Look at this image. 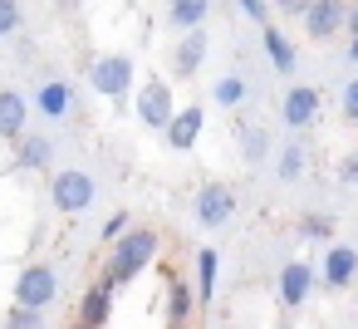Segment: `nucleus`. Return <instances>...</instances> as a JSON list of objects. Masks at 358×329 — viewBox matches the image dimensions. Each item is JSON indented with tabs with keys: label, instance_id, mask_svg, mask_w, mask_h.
Wrapping results in <instances>:
<instances>
[{
	"label": "nucleus",
	"instance_id": "1",
	"mask_svg": "<svg viewBox=\"0 0 358 329\" xmlns=\"http://www.w3.org/2000/svg\"><path fill=\"white\" fill-rule=\"evenodd\" d=\"M157 251H162V236H157L152 226H133V231L113 246V260L103 265V285H108V290H118V285L138 280V275L157 260Z\"/></svg>",
	"mask_w": 358,
	"mask_h": 329
},
{
	"label": "nucleus",
	"instance_id": "14",
	"mask_svg": "<svg viewBox=\"0 0 358 329\" xmlns=\"http://www.w3.org/2000/svg\"><path fill=\"white\" fill-rule=\"evenodd\" d=\"M25 118H30V104H25V94H15V89H0V138H25Z\"/></svg>",
	"mask_w": 358,
	"mask_h": 329
},
{
	"label": "nucleus",
	"instance_id": "5",
	"mask_svg": "<svg viewBox=\"0 0 358 329\" xmlns=\"http://www.w3.org/2000/svg\"><path fill=\"white\" fill-rule=\"evenodd\" d=\"M55 295H59V280H55V270L50 265H25L20 275H15V304L20 309H40L45 314V304H55Z\"/></svg>",
	"mask_w": 358,
	"mask_h": 329
},
{
	"label": "nucleus",
	"instance_id": "24",
	"mask_svg": "<svg viewBox=\"0 0 358 329\" xmlns=\"http://www.w3.org/2000/svg\"><path fill=\"white\" fill-rule=\"evenodd\" d=\"M270 148H275V143H270V133H265V128H245V133H241V158H245L250 167H255V162H265V158H270Z\"/></svg>",
	"mask_w": 358,
	"mask_h": 329
},
{
	"label": "nucleus",
	"instance_id": "35",
	"mask_svg": "<svg viewBox=\"0 0 358 329\" xmlns=\"http://www.w3.org/2000/svg\"><path fill=\"white\" fill-rule=\"evenodd\" d=\"M167 329H177V324H167Z\"/></svg>",
	"mask_w": 358,
	"mask_h": 329
},
{
	"label": "nucleus",
	"instance_id": "10",
	"mask_svg": "<svg viewBox=\"0 0 358 329\" xmlns=\"http://www.w3.org/2000/svg\"><path fill=\"white\" fill-rule=\"evenodd\" d=\"M319 280H324V290H348L358 280V246H329L324 265H319Z\"/></svg>",
	"mask_w": 358,
	"mask_h": 329
},
{
	"label": "nucleus",
	"instance_id": "17",
	"mask_svg": "<svg viewBox=\"0 0 358 329\" xmlns=\"http://www.w3.org/2000/svg\"><path fill=\"white\" fill-rule=\"evenodd\" d=\"M265 55H270V69L275 74H294V64H299V55H294V45H289V35L280 30V25H265Z\"/></svg>",
	"mask_w": 358,
	"mask_h": 329
},
{
	"label": "nucleus",
	"instance_id": "23",
	"mask_svg": "<svg viewBox=\"0 0 358 329\" xmlns=\"http://www.w3.org/2000/svg\"><path fill=\"white\" fill-rule=\"evenodd\" d=\"M299 241H319V246H334V216H324V211H309V216H299Z\"/></svg>",
	"mask_w": 358,
	"mask_h": 329
},
{
	"label": "nucleus",
	"instance_id": "2",
	"mask_svg": "<svg viewBox=\"0 0 358 329\" xmlns=\"http://www.w3.org/2000/svg\"><path fill=\"white\" fill-rule=\"evenodd\" d=\"M94 197H99V182H94L84 167H64V172L50 177V202H55V211H64V216L89 211Z\"/></svg>",
	"mask_w": 358,
	"mask_h": 329
},
{
	"label": "nucleus",
	"instance_id": "9",
	"mask_svg": "<svg viewBox=\"0 0 358 329\" xmlns=\"http://www.w3.org/2000/svg\"><path fill=\"white\" fill-rule=\"evenodd\" d=\"M319 108H324V94L309 89V84H294V89L280 99V118H285V128H309V123L319 118Z\"/></svg>",
	"mask_w": 358,
	"mask_h": 329
},
{
	"label": "nucleus",
	"instance_id": "29",
	"mask_svg": "<svg viewBox=\"0 0 358 329\" xmlns=\"http://www.w3.org/2000/svg\"><path fill=\"white\" fill-rule=\"evenodd\" d=\"M338 182H343V187H353V182H358V148L338 158Z\"/></svg>",
	"mask_w": 358,
	"mask_h": 329
},
{
	"label": "nucleus",
	"instance_id": "18",
	"mask_svg": "<svg viewBox=\"0 0 358 329\" xmlns=\"http://www.w3.org/2000/svg\"><path fill=\"white\" fill-rule=\"evenodd\" d=\"M15 162H20L25 172H45V167L55 162V138H45V133L20 138V143H15Z\"/></svg>",
	"mask_w": 358,
	"mask_h": 329
},
{
	"label": "nucleus",
	"instance_id": "20",
	"mask_svg": "<svg viewBox=\"0 0 358 329\" xmlns=\"http://www.w3.org/2000/svg\"><path fill=\"white\" fill-rule=\"evenodd\" d=\"M69 104H74V89H69L64 79H50V84L35 94V108H40L45 118H64V113H69Z\"/></svg>",
	"mask_w": 358,
	"mask_h": 329
},
{
	"label": "nucleus",
	"instance_id": "19",
	"mask_svg": "<svg viewBox=\"0 0 358 329\" xmlns=\"http://www.w3.org/2000/svg\"><path fill=\"white\" fill-rule=\"evenodd\" d=\"M216 280H221V255L211 246L196 251V304H211L216 300Z\"/></svg>",
	"mask_w": 358,
	"mask_h": 329
},
{
	"label": "nucleus",
	"instance_id": "16",
	"mask_svg": "<svg viewBox=\"0 0 358 329\" xmlns=\"http://www.w3.org/2000/svg\"><path fill=\"white\" fill-rule=\"evenodd\" d=\"M206 20H211V6H206V0H172V6H167V25L182 30V35L201 30Z\"/></svg>",
	"mask_w": 358,
	"mask_h": 329
},
{
	"label": "nucleus",
	"instance_id": "32",
	"mask_svg": "<svg viewBox=\"0 0 358 329\" xmlns=\"http://www.w3.org/2000/svg\"><path fill=\"white\" fill-rule=\"evenodd\" d=\"M348 35H358V6H348V25H343Z\"/></svg>",
	"mask_w": 358,
	"mask_h": 329
},
{
	"label": "nucleus",
	"instance_id": "21",
	"mask_svg": "<svg viewBox=\"0 0 358 329\" xmlns=\"http://www.w3.org/2000/svg\"><path fill=\"white\" fill-rule=\"evenodd\" d=\"M309 172V153H304V143H285L280 153H275V177L280 182H299Z\"/></svg>",
	"mask_w": 358,
	"mask_h": 329
},
{
	"label": "nucleus",
	"instance_id": "13",
	"mask_svg": "<svg viewBox=\"0 0 358 329\" xmlns=\"http://www.w3.org/2000/svg\"><path fill=\"white\" fill-rule=\"evenodd\" d=\"M108 314H113V290L99 280V285H89L84 300H79V324H84V329H103Z\"/></svg>",
	"mask_w": 358,
	"mask_h": 329
},
{
	"label": "nucleus",
	"instance_id": "28",
	"mask_svg": "<svg viewBox=\"0 0 358 329\" xmlns=\"http://www.w3.org/2000/svg\"><path fill=\"white\" fill-rule=\"evenodd\" d=\"M338 104H343V118L348 123H358V74L343 84V94H338Z\"/></svg>",
	"mask_w": 358,
	"mask_h": 329
},
{
	"label": "nucleus",
	"instance_id": "8",
	"mask_svg": "<svg viewBox=\"0 0 358 329\" xmlns=\"http://www.w3.org/2000/svg\"><path fill=\"white\" fill-rule=\"evenodd\" d=\"M201 128H206V108H201V104H182V108L172 113V123L162 128V138H167L172 153H187V148H196Z\"/></svg>",
	"mask_w": 358,
	"mask_h": 329
},
{
	"label": "nucleus",
	"instance_id": "27",
	"mask_svg": "<svg viewBox=\"0 0 358 329\" xmlns=\"http://www.w3.org/2000/svg\"><path fill=\"white\" fill-rule=\"evenodd\" d=\"M15 30H20V6L15 0H0V40L15 35Z\"/></svg>",
	"mask_w": 358,
	"mask_h": 329
},
{
	"label": "nucleus",
	"instance_id": "22",
	"mask_svg": "<svg viewBox=\"0 0 358 329\" xmlns=\"http://www.w3.org/2000/svg\"><path fill=\"white\" fill-rule=\"evenodd\" d=\"M245 94H250V89H245L241 74H221V79L211 84V104H216V108H241Z\"/></svg>",
	"mask_w": 358,
	"mask_h": 329
},
{
	"label": "nucleus",
	"instance_id": "31",
	"mask_svg": "<svg viewBox=\"0 0 358 329\" xmlns=\"http://www.w3.org/2000/svg\"><path fill=\"white\" fill-rule=\"evenodd\" d=\"M309 6H314V0H285L280 10H285V15H299V20H304V15H309Z\"/></svg>",
	"mask_w": 358,
	"mask_h": 329
},
{
	"label": "nucleus",
	"instance_id": "6",
	"mask_svg": "<svg viewBox=\"0 0 358 329\" xmlns=\"http://www.w3.org/2000/svg\"><path fill=\"white\" fill-rule=\"evenodd\" d=\"M192 211H196V226L216 231V226H226V221L236 216V192H231L226 182H206V187L196 192Z\"/></svg>",
	"mask_w": 358,
	"mask_h": 329
},
{
	"label": "nucleus",
	"instance_id": "15",
	"mask_svg": "<svg viewBox=\"0 0 358 329\" xmlns=\"http://www.w3.org/2000/svg\"><path fill=\"white\" fill-rule=\"evenodd\" d=\"M192 309H196V285H192V280H182V275H172V280H167V324L187 329Z\"/></svg>",
	"mask_w": 358,
	"mask_h": 329
},
{
	"label": "nucleus",
	"instance_id": "7",
	"mask_svg": "<svg viewBox=\"0 0 358 329\" xmlns=\"http://www.w3.org/2000/svg\"><path fill=\"white\" fill-rule=\"evenodd\" d=\"M206 55H211V35H206V30L182 35V40L172 45V79H196L201 64H206Z\"/></svg>",
	"mask_w": 358,
	"mask_h": 329
},
{
	"label": "nucleus",
	"instance_id": "33",
	"mask_svg": "<svg viewBox=\"0 0 358 329\" xmlns=\"http://www.w3.org/2000/svg\"><path fill=\"white\" fill-rule=\"evenodd\" d=\"M348 64H358V35L348 40Z\"/></svg>",
	"mask_w": 358,
	"mask_h": 329
},
{
	"label": "nucleus",
	"instance_id": "4",
	"mask_svg": "<svg viewBox=\"0 0 358 329\" xmlns=\"http://www.w3.org/2000/svg\"><path fill=\"white\" fill-rule=\"evenodd\" d=\"M133 108H138V123H143V128H157V133H162V128L172 123V113H177L172 84H167V79H148V84L138 89Z\"/></svg>",
	"mask_w": 358,
	"mask_h": 329
},
{
	"label": "nucleus",
	"instance_id": "3",
	"mask_svg": "<svg viewBox=\"0 0 358 329\" xmlns=\"http://www.w3.org/2000/svg\"><path fill=\"white\" fill-rule=\"evenodd\" d=\"M133 59L128 55H99L94 64H89V84H94V94H103V99H128L133 94Z\"/></svg>",
	"mask_w": 358,
	"mask_h": 329
},
{
	"label": "nucleus",
	"instance_id": "25",
	"mask_svg": "<svg viewBox=\"0 0 358 329\" xmlns=\"http://www.w3.org/2000/svg\"><path fill=\"white\" fill-rule=\"evenodd\" d=\"M128 231H133V216H128V211H113V216L103 221V241H108V246H118Z\"/></svg>",
	"mask_w": 358,
	"mask_h": 329
},
{
	"label": "nucleus",
	"instance_id": "30",
	"mask_svg": "<svg viewBox=\"0 0 358 329\" xmlns=\"http://www.w3.org/2000/svg\"><path fill=\"white\" fill-rule=\"evenodd\" d=\"M241 15L255 20V25H265L270 20V6H265V0H241Z\"/></svg>",
	"mask_w": 358,
	"mask_h": 329
},
{
	"label": "nucleus",
	"instance_id": "12",
	"mask_svg": "<svg viewBox=\"0 0 358 329\" xmlns=\"http://www.w3.org/2000/svg\"><path fill=\"white\" fill-rule=\"evenodd\" d=\"M343 25H348V6H343V0H314L309 15H304L309 40H329V35H338Z\"/></svg>",
	"mask_w": 358,
	"mask_h": 329
},
{
	"label": "nucleus",
	"instance_id": "11",
	"mask_svg": "<svg viewBox=\"0 0 358 329\" xmlns=\"http://www.w3.org/2000/svg\"><path fill=\"white\" fill-rule=\"evenodd\" d=\"M314 265L309 260H285V270H280V304L285 309H299L304 300H309V290H314Z\"/></svg>",
	"mask_w": 358,
	"mask_h": 329
},
{
	"label": "nucleus",
	"instance_id": "34",
	"mask_svg": "<svg viewBox=\"0 0 358 329\" xmlns=\"http://www.w3.org/2000/svg\"><path fill=\"white\" fill-rule=\"evenodd\" d=\"M74 329H84V324H74Z\"/></svg>",
	"mask_w": 358,
	"mask_h": 329
},
{
	"label": "nucleus",
	"instance_id": "26",
	"mask_svg": "<svg viewBox=\"0 0 358 329\" xmlns=\"http://www.w3.org/2000/svg\"><path fill=\"white\" fill-rule=\"evenodd\" d=\"M6 329H45V314H40V309H20V304H15V309L6 314Z\"/></svg>",
	"mask_w": 358,
	"mask_h": 329
}]
</instances>
